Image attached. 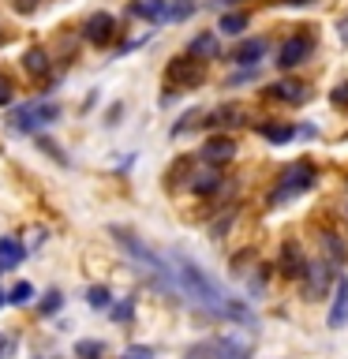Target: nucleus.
Here are the masks:
<instances>
[{
  "label": "nucleus",
  "mask_w": 348,
  "mask_h": 359,
  "mask_svg": "<svg viewBox=\"0 0 348 359\" xmlns=\"http://www.w3.org/2000/svg\"><path fill=\"white\" fill-rule=\"evenodd\" d=\"M255 131L262 135L266 142H274V146H285V142L296 139V128L285 123V120H262V123H255Z\"/></svg>",
  "instance_id": "14"
},
{
  "label": "nucleus",
  "mask_w": 348,
  "mask_h": 359,
  "mask_svg": "<svg viewBox=\"0 0 348 359\" xmlns=\"http://www.w3.org/2000/svg\"><path fill=\"white\" fill-rule=\"evenodd\" d=\"M22 258H27V247H22L19 240H11V236H4V240H0V273L15 269Z\"/></svg>",
  "instance_id": "18"
},
{
  "label": "nucleus",
  "mask_w": 348,
  "mask_h": 359,
  "mask_svg": "<svg viewBox=\"0 0 348 359\" xmlns=\"http://www.w3.org/2000/svg\"><path fill=\"white\" fill-rule=\"evenodd\" d=\"M187 53H191V56H199V60H206V64H210V60H218V56H221L218 34H210V30H206V34H195V38L187 41Z\"/></svg>",
  "instance_id": "16"
},
{
  "label": "nucleus",
  "mask_w": 348,
  "mask_h": 359,
  "mask_svg": "<svg viewBox=\"0 0 348 359\" xmlns=\"http://www.w3.org/2000/svg\"><path fill=\"white\" fill-rule=\"evenodd\" d=\"M213 344H218V359H251V344L240 341L236 333L213 337Z\"/></svg>",
  "instance_id": "15"
},
{
  "label": "nucleus",
  "mask_w": 348,
  "mask_h": 359,
  "mask_svg": "<svg viewBox=\"0 0 348 359\" xmlns=\"http://www.w3.org/2000/svg\"><path fill=\"white\" fill-rule=\"evenodd\" d=\"M303 269H307V255H303L300 240H285V247H281V258H277V273L285 280H300Z\"/></svg>",
  "instance_id": "8"
},
{
  "label": "nucleus",
  "mask_w": 348,
  "mask_h": 359,
  "mask_svg": "<svg viewBox=\"0 0 348 359\" xmlns=\"http://www.w3.org/2000/svg\"><path fill=\"white\" fill-rule=\"evenodd\" d=\"M243 116H247L243 105H221V109H213L202 123H206V128H232V123H243Z\"/></svg>",
  "instance_id": "17"
},
{
  "label": "nucleus",
  "mask_w": 348,
  "mask_h": 359,
  "mask_svg": "<svg viewBox=\"0 0 348 359\" xmlns=\"http://www.w3.org/2000/svg\"><path fill=\"white\" fill-rule=\"evenodd\" d=\"M247 27H251V11H225L218 19V34H229V38H240Z\"/></svg>",
  "instance_id": "19"
},
{
  "label": "nucleus",
  "mask_w": 348,
  "mask_h": 359,
  "mask_svg": "<svg viewBox=\"0 0 348 359\" xmlns=\"http://www.w3.org/2000/svg\"><path fill=\"white\" fill-rule=\"evenodd\" d=\"M123 359H154V348H146V344H135L123 352Z\"/></svg>",
  "instance_id": "29"
},
{
  "label": "nucleus",
  "mask_w": 348,
  "mask_h": 359,
  "mask_svg": "<svg viewBox=\"0 0 348 359\" xmlns=\"http://www.w3.org/2000/svg\"><path fill=\"white\" fill-rule=\"evenodd\" d=\"M86 303H90L94 311H105L109 303H112V292H109L105 285H94V288H86Z\"/></svg>",
  "instance_id": "24"
},
{
  "label": "nucleus",
  "mask_w": 348,
  "mask_h": 359,
  "mask_svg": "<svg viewBox=\"0 0 348 359\" xmlns=\"http://www.w3.org/2000/svg\"><path fill=\"white\" fill-rule=\"evenodd\" d=\"M202 79H206V60H199V56H173V60L165 64V83L173 90H195L202 86Z\"/></svg>",
  "instance_id": "3"
},
{
  "label": "nucleus",
  "mask_w": 348,
  "mask_h": 359,
  "mask_svg": "<svg viewBox=\"0 0 348 359\" xmlns=\"http://www.w3.org/2000/svg\"><path fill=\"white\" fill-rule=\"evenodd\" d=\"M326 325H330L333 333L348 330V277H344V273H337V280H333V299H330Z\"/></svg>",
  "instance_id": "7"
},
{
  "label": "nucleus",
  "mask_w": 348,
  "mask_h": 359,
  "mask_svg": "<svg viewBox=\"0 0 348 359\" xmlns=\"http://www.w3.org/2000/svg\"><path fill=\"white\" fill-rule=\"evenodd\" d=\"M105 355V344L101 341H79L75 344V359H101Z\"/></svg>",
  "instance_id": "25"
},
{
  "label": "nucleus",
  "mask_w": 348,
  "mask_h": 359,
  "mask_svg": "<svg viewBox=\"0 0 348 359\" xmlns=\"http://www.w3.org/2000/svg\"><path fill=\"white\" fill-rule=\"evenodd\" d=\"M266 49H269L266 38H243L229 53V64H236V67H258V64H262V56H266Z\"/></svg>",
  "instance_id": "10"
},
{
  "label": "nucleus",
  "mask_w": 348,
  "mask_h": 359,
  "mask_svg": "<svg viewBox=\"0 0 348 359\" xmlns=\"http://www.w3.org/2000/svg\"><path fill=\"white\" fill-rule=\"evenodd\" d=\"M168 262H173L176 288H180V296H184V299H191L195 307L213 314V318H225V322H236V325H255V311L247 307V299L229 296L221 280L210 277L191 255L168 251Z\"/></svg>",
  "instance_id": "1"
},
{
  "label": "nucleus",
  "mask_w": 348,
  "mask_h": 359,
  "mask_svg": "<svg viewBox=\"0 0 348 359\" xmlns=\"http://www.w3.org/2000/svg\"><path fill=\"white\" fill-rule=\"evenodd\" d=\"M314 180H319V168H314L311 157H300V161H292L285 172H281L277 187L269 191V210L285 206V202L300 198V195H307V191L314 187Z\"/></svg>",
  "instance_id": "2"
},
{
  "label": "nucleus",
  "mask_w": 348,
  "mask_h": 359,
  "mask_svg": "<svg viewBox=\"0 0 348 359\" xmlns=\"http://www.w3.org/2000/svg\"><path fill=\"white\" fill-rule=\"evenodd\" d=\"M56 120H60V105L56 101H27V105H19L11 112V128L15 131H38Z\"/></svg>",
  "instance_id": "5"
},
{
  "label": "nucleus",
  "mask_w": 348,
  "mask_h": 359,
  "mask_svg": "<svg viewBox=\"0 0 348 359\" xmlns=\"http://www.w3.org/2000/svg\"><path fill=\"white\" fill-rule=\"evenodd\" d=\"M112 318H116V322H131L135 318V299L116 303V307H112Z\"/></svg>",
  "instance_id": "28"
},
{
  "label": "nucleus",
  "mask_w": 348,
  "mask_h": 359,
  "mask_svg": "<svg viewBox=\"0 0 348 359\" xmlns=\"http://www.w3.org/2000/svg\"><path fill=\"white\" fill-rule=\"evenodd\" d=\"M83 34H86L90 45H109L112 38H116V19H112L109 11H94V15L86 19Z\"/></svg>",
  "instance_id": "11"
},
{
  "label": "nucleus",
  "mask_w": 348,
  "mask_h": 359,
  "mask_svg": "<svg viewBox=\"0 0 348 359\" xmlns=\"http://www.w3.org/2000/svg\"><path fill=\"white\" fill-rule=\"evenodd\" d=\"M22 67L34 79H49V56H45V49H27L22 53Z\"/></svg>",
  "instance_id": "22"
},
{
  "label": "nucleus",
  "mask_w": 348,
  "mask_h": 359,
  "mask_svg": "<svg viewBox=\"0 0 348 359\" xmlns=\"http://www.w3.org/2000/svg\"><path fill=\"white\" fill-rule=\"evenodd\" d=\"M236 139L232 135H213V139H206V146H202V161L206 165H225V161H232L236 157Z\"/></svg>",
  "instance_id": "12"
},
{
  "label": "nucleus",
  "mask_w": 348,
  "mask_h": 359,
  "mask_svg": "<svg viewBox=\"0 0 348 359\" xmlns=\"http://www.w3.org/2000/svg\"><path fill=\"white\" fill-rule=\"evenodd\" d=\"M266 97L269 101H285V105H303V101L311 97V86L300 83V79H281V83L266 86Z\"/></svg>",
  "instance_id": "9"
},
{
  "label": "nucleus",
  "mask_w": 348,
  "mask_h": 359,
  "mask_svg": "<svg viewBox=\"0 0 348 359\" xmlns=\"http://www.w3.org/2000/svg\"><path fill=\"white\" fill-rule=\"evenodd\" d=\"M333 105H348V83H337L333 86V94H330Z\"/></svg>",
  "instance_id": "31"
},
{
  "label": "nucleus",
  "mask_w": 348,
  "mask_h": 359,
  "mask_svg": "<svg viewBox=\"0 0 348 359\" xmlns=\"http://www.w3.org/2000/svg\"><path fill=\"white\" fill-rule=\"evenodd\" d=\"M319 243H322V251H326V262L344 266V258H348V243L341 240V236H337V232H322V236H319Z\"/></svg>",
  "instance_id": "20"
},
{
  "label": "nucleus",
  "mask_w": 348,
  "mask_h": 359,
  "mask_svg": "<svg viewBox=\"0 0 348 359\" xmlns=\"http://www.w3.org/2000/svg\"><path fill=\"white\" fill-rule=\"evenodd\" d=\"M60 307H64V292H60V288L45 292V299L38 303V311H41V314H56V311H60Z\"/></svg>",
  "instance_id": "26"
},
{
  "label": "nucleus",
  "mask_w": 348,
  "mask_h": 359,
  "mask_svg": "<svg viewBox=\"0 0 348 359\" xmlns=\"http://www.w3.org/2000/svg\"><path fill=\"white\" fill-rule=\"evenodd\" d=\"M11 94H15V83H11L8 75H0V105H8Z\"/></svg>",
  "instance_id": "30"
},
{
  "label": "nucleus",
  "mask_w": 348,
  "mask_h": 359,
  "mask_svg": "<svg viewBox=\"0 0 348 359\" xmlns=\"http://www.w3.org/2000/svg\"><path fill=\"white\" fill-rule=\"evenodd\" d=\"M221 184H225V180H221V172H213V168H210V172H195V176H191V191H195V195H218Z\"/></svg>",
  "instance_id": "21"
},
{
  "label": "nucleus",
  "mask_w": 348,
  "mask_h": 359,
  "mask_svg": "<svg viewBox=\"0 0 348 359\" xmlns=\"http://www.w3.org/2000/svg\"><path fill=\"white\" fill-rule=\"evenodd\" d=\"M303 296L307 299H322L326 292H330V285L337 280V269L333 262H307V269H303Z\"/></svg>",
  "instance_id": "6"
},
{
  "label": "nucleus",
  "mask_w": 348,
  "mask_h": 359,
  "mask_svg": "<svg viewBox=\"0 0 348 359\" xmlns=\"http://www.w3.org/2000/svg\"><path fill=\"white\" fill-rule=\"evenodd\" d=\"M168 8H173V0H131L128 4L131 15L146 22H168Z\"/></svg>",
  "instance_id": "13"
},
{
  "label": "nucleus",
  "mask_w": 348,
  "mask_h": 359,
  "mask_svg": "<svg viewBox=\"0 0 348 359\" xmlns=\"http://www.w3.org/2000/svg\"><path fill=\"white\" fill-rule=\"evenodd\" d=\"M191 11H195V0H173V8H168V22H184Z\"/></svg>",
  "instance_id": "27"
},
{
  "label": "nucleus",
  "mask_w": 348,
  "mask_h": 359,
  "mask_svg": "<svg viewBox=\"0 0 348 359\" xmlns=\"http://www.w3.org/2000/svg\"><path fill=\"white\" fill-rule=\"evenodd\" d=\"M314 45H319V41H314L311 27H300L296 34H288V38L281 41V49H277V67H281V72H296L300 64L311 60Z\"/></svg>",
  "instance_id": "4"
},
{
  "label": "nucleus",
  "mask_w": 348,
  "mask_h": 359,
  "mask_svg": "<svg viewBox=\"0 0 348 359\" xmlns=\"http://www.w3.org/2000/svg\"><path fill=\"white\" fill-rule=\"evenodd\" d=\"M285 8H311V4H319V0H281Z\"/></svg>",
  "instance_id": "32"
},
{
  "label": "nucleus",
  "mask_w": 348,
  "mask_h": 359,
  "mask_svg": "<svg viewBox=\"0 0 348 359\" xmlns=\"http://www.w3.org/2000/svg\"><path fill=\"white\" fill-rule=\"evenodd\" d=\"M34 299H38V292H34L30 280H19V285H11V292H8V303H19V307H27Z\"/></svg>",
  "instance_id": "23"
},
{
  "label": "nucleus",
  "mask_w": 348,
  "mask_h": 359,
  "mask_svg": "<svg viewBox=\"0 0 348 359\" xmlns=\"http://www.w3.org/2000/svg\"><path fill=\"white\" fill-rule=\"evenodd\" d=\"M4 303H8V292H0V307H4Z\"/></svg>",
  "instance_id": "33"
}]
</instances>
